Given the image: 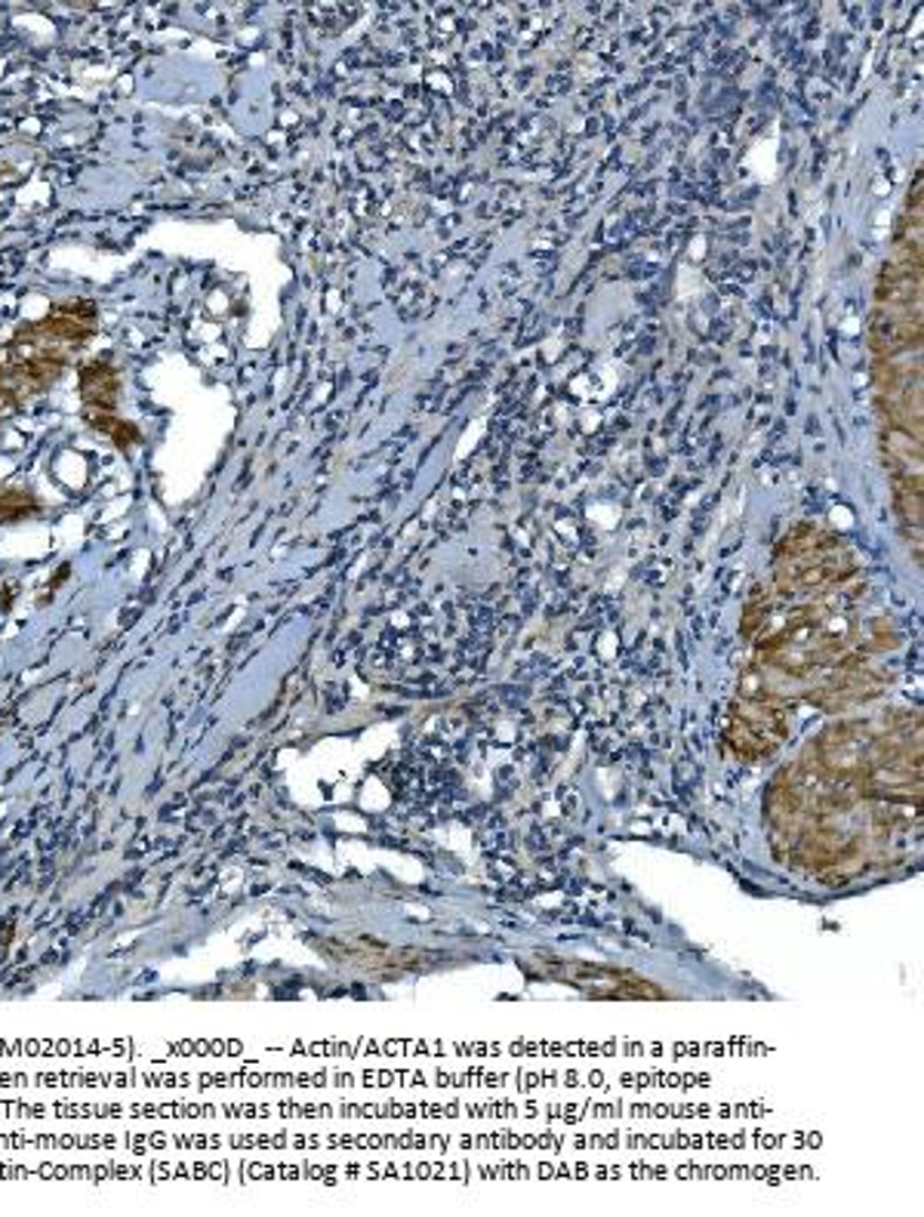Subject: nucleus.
Masks as SVG:
<instances>
[{
	"label": "nucleus",
	"instance_id": "1",
	"mask_svg": "<svg viewBox=\"0 0 924 1217\" xmlns=\"http://www.w3.org/2000/svg\"><path fill=\"white\" fill-rule=\"evenodd\" d=\"M81 398L90 414H109L118 402V376L105 364H93L81 374Z\"/></svg>",
	"mask_w": 924,
	"mask_h": 1217
},
{
	"label": "nucleus",
	"instance_id": "2",
	"mask_svg": "<svg viewBox=\"0 0 924 1217\" xmlns=\"http://www.w3.org/2000/svg\"><path fill=\"white\" fill-rule=\"evenodd\" d=\"M83 416H87V423H90V426L109 432L118 447H130V444L139 442V429L133 426V423H124V419H118V416H111V414H90V410H87Z\"/></svg>",
	"mask_w": 924,
	"mask_h": 1217
},
{
	"label": "nucleus",
	"instance_id": "3",
	"mask_svg": "<svg viewBox=\"0 0 924 1217\" xmlns=\"http://www.w3.org/2000/svg\"><path fill=\"white\" fill-rule=\"evenodd\" d=\"M34 509H38V503L28 497V494H19V490H10V487H0V521L22 518V515H31Z\"/></svg>",
	"mask_w": 924,
	"mask_h": 1217
}]
</instances>
